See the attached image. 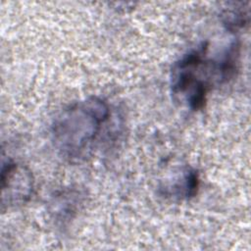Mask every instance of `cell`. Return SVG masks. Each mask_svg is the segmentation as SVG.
<instances>
[{
  "instance_id": "1",
  "label": "cell",
  "mask_w": 251,
  "mask_h": 251,
  "mask_svg": "<svg viewBox=\"0 0 251 251\" xmlns=\"http://www.w3.org/2000/svg\"><path fill=\"white\" fill-rule=\"evenodd\" d=\"M110 115L109 104L98 96L70 104L51 125L54 147L66 159L81 157L95 141Z\"/></svg>"
},
{
  "instance_id": "2",
  "label": "cell",
  "mask_w": 251,
  "mask_h": 251,
  "mask_svg": "<svg viewBox=\"0 0 251 251\" xmlns=\"http://www.w3.org/2000/svg\"><path fill=\"white\" fill-rule=\"evenodd\" d=\"M208 42H201L183 54L171 71L173 97L192 111L205 106L214 84H223L218 59L208 58Z\"/></svg>"
},
{
  "instance_id": "3",
  "label": "cell",
  "mask_w": 251,
  "mask_h": 251,
  "mask_svg": "<svg viewBox=\"0 0 251 251\" xmlns=\"http://www.w3.org/2000/svg\"><path fill=\"white\" fill-rule=\"evenodd\" d=\"M34 190V177L25 165L8 160L1 171V210L19 208L29 201Z\"/></svg>"
},
{
  "instance_id": "4",
  "label": "cell",
  "mask_w": 251,
  "mask_h": 251,
  "mask_svg": "<svg viewBox=\"0 0 251 251\" xmlns=\"http://www.w3.org/2000/svg\"><path fill=\"white\" fill-rule=\"evenodd\" d=\"M250 19V2L228 3L221 12L223 25L229 32H237L244 29Z\"/></svg>"
},
{
  "instance_id": "5",
  "label": "cell",
  "mask_w": 251,
  "mask_h": 251,
  "mask_svg": "<svg viewBox=\"0 0 251 251\" xmlns=\"http://www.w3.org/2000/svg\"><path fill=\"white\" fill-rule=\"evenodd\" d=\"M199 185L200 178L198 172L193 168L186 167L182 171L181 176L172 186V189H174L175 195L183 199H190L197 194Z\"/></svg>"
}]
</instances>
